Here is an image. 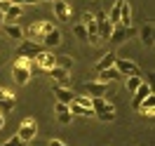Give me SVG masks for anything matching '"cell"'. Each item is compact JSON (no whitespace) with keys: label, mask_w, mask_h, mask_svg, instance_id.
Wrapping results in <instances>:
<instances>
[{"label":"cell","mask_w":155,"mask_h":146,"mask_svg":"<svg viewBox=\"0 0 155 146\" xmlns=\"http://www.w3.org/2000/svg\"><path fill=\"white\" fill-rule=\"evenodd\" d=\"M17 106V97H14V92L7 87H0V113L5 116V113H12Z\"/></svg>","instance_id":"obj_6"},{"label":"cell","mask_w":155,"mask_h":146,"mask_svg":"<svg viewBox=\"0 0 155 146\" xmlns=\"http://www.w3.org/2000/svg\"><path fill=\"white\" fill-rule=\"evenodd\" d=\"M2 24H5V17H2V14H0V29H2Z\"/></svg>","instance_id":"obj_37"},{"label":"cell","mask_w":155,"mask_h":146,"mask_svg":"<svg viewBox=\"0 0 155 146\" xmlns=\"http://www.w3.org/2000/svg\"><path fill=\"white\" fill-rule=\"evenodd\" d=\"M47 146H66V141H61V139H52Z\"/></svg>","instance_id":"obj_35"},{"label":"cell","mask_w":155,"mask_h":146,"mask_svg":"<svg viewBox=\"0 0 155 146\" xmlns=\"http://www.w3.org/2000/svg\"><path fill=\"white\" fill-rule=\"evenodd\" d=\"M117 78H120V73H117L115 66L106 68V71H99V83H104V85H108V83H115Z\"/></svg>","instance_id":"obj_21"},{"label":"cell","mask_w":155,"mask_h":146,"mask_svg":"<svg viewBox=\"0 0 155 146\" xmlns=\"http://www.w3.org/2000/svg\"><path fill=\"white\" fill-rule=\"evenodd\" d=\"M12 5H21V7H24V5H38L40 0H10Z\"/></svg>","instance_id":"obj_33"},{"label":"cell","mask_w":155,"mask_h":146,"mask_svg":"<svg viewBox=\"0 0 155 146\" xmlns=\"http://www.w3.org/2000/svg\"><path fill=\"white\" fill-rule=\"evenodd\" d=\"M42 45L40 42H35V40H28V38H24L19 40V47H17V57H26V59H35L42 52Z\"/></svg>","instance_id":"obj_3"},{"label":"cell","mask_w":155,"mask_h":146,"mask_svg":"<svg viewBox=\"0 0 155 146\" xmlns=\"http://www.w3.org/2000/svg\"><path fill=\"white\" fill-rule=\"evenodd\" d=\"M54 29H57V26H54L52 21H33L28 29L24 31V36H28V40H35V42H38V40H42L49 31H54Z\"/></svg>","instance_id":"obj_1"},{"label":"cell","mask_w":155,"mask_h":146,"mask_svg":"<svg viewBox=\"0 0 155 146\" xmlns=\"http://www.w3.org/2000/svg\"><path fill=\"white\" fill-rule=\"evenodd\" d=\"M52 92H54V97H57L59 104H71V101H73V97H75V94H73L68 87H61V85H57V83L52 85Z\"/></svg>","instance_id":"obj_13"},{"label":"cell","mask_w":155,"mask_h":146,"mask_svg":"<svg viewBox=\"0 0 155 146\" xmlns=\"http://www.w3.org/2000/svg\"><path fill=\"white\" fill-rule=\"evenodd\" d=\"M117 26H132V7H129L127 0H122V5H120V21H117Z\"/></svg>","instance_id":"obj_20"},{"label":"cell","mask_w":155,"mask_h":146,"mask_svg":"<svg viewBox=\"0 0 155 146\" xmlns=\"http://www.w3.org/2000/svg\"><path fill=\"white\" fill-rule=\"evenodd\" d=\"M35 134H38V123H35V118H24L19 125V132H17V137H19L24 144H28V141H33L35 139Z\"/></svg>","instance_id":"obj_2"},{"label":"cell","mask_w":155,"mask_h":146,"mask_svg":"<svg viewBox=\"0 0 155 146\" xmlns=\"http://www.w3.org/2000/svg\"><path fill=\"white\" fill-rule=\"evenodd\" d=\"M150 94H153V87H150V85H148V83L143 80V83L139 85V90H136L134 94H132V108L136 111V108L141 106V101H143L146 97H150Z\"/></svg>","instance_id":"obj_8"},{"label":"cell","mask_w":155,"mask_h":146,"mask_svg":"<svg viewBox=\"0 0 155 146\" xmlns=\"http://www.w3.org/2000/svg\"><path fill=\"white\" fill-rule=\"evenodd\" d=\"M2 127H5V116L0 113V130H2Z\"/></svg>","instance_id":"obj_36"},{"label":"cell","mask_w":155,"mask_h":146,"mask_svg":"<svg viewBox=\"0 0 155 146\" xmlns=\"http://www.w3.org/2000/svg\"><path fill=\"white\" fill-rule=\"evenodd\" d=\"M141 83H143V78H141V76H129L125 85H127V90H129V92L134 94L136 90H139V85H141Z\"/></svg>","instance_id":"obj_27"},{"label":"cell","mask_w":155,"mask_h":146,"mask_svg":"<svg viewBox=\"0 0 155 146\" xmlns=\"http://www.w3.org/2000/svg\"><path fill=\"white\" fill-rule=\"evenodd\" d=\"M68 111H71V116L73 118H94V111H92V108H82V106H78V104H73V101H71V104H68Z\"/></svg>","instance_id":"obj_23"},{"label":"cell","mask_w":155,"mask_h":146,"mask_svg":"<svg viewBox=\"0 0 155 146\" xmlns=\"http://www.w3.org/2000/svg\"><path fill=\"white\" fill-rule=\"evenodd\" d=\"M2 146H24V141H21L19 137L14 134V137H10V139H7V141H5Z\"/></svg>","instance_id":"obj_32"},{"label":"cell","mask_w":155,"mask_h":146,"mask_svg":"<svg viewBox=\"0 0 155 146\" xmlns=\"http://www.w3.org/2000/svg\"><path fill=\"white\" fill-rule=\"evenodd\" d=\"M136 36V31H134V26H120V29H113V33H110V42H115V45H122V42H127L129 38H134Z\"/></svg>","instance_id":"obj_7"},{"label":"cell","mask_w":155,"mask_h":146,"mask_svg":"<svg viewBox=\"0 0 155 146\" xmlns=\"http://www.w3.org/2000/svg\"><path fill=\"white\" fill-rule=\"evenodd\" d=\"M97 120H101V123H113V120H115V111H106V113H97Z\"/></svg>","instance_id":"obj_31"},{"label":"cell","mask_w":155,"mask_h":146,"mask_svg":"<svg viewBox=\"0 0 155 146\" xmlns=\"http://www.w3.org/2000/svg\"><path fill=\"white\" fill-rule=\"evenodd\" d=\"M66 2H68V0H66Z\"/></svg>","instance_id":"obj_39"},{"label":"cell","mask_w":155,"mask_h":146,"mask_svg":"<svg viewBox=\"0 0 155 146\" xmlns=\"http://www.w3.org/2000/svg\"><path fill=\"white\" fill-rule=\"evenodd\" d=\"M54 113H57V120L61 123V125H71V120H73V116H71V111H68V104H59L54 106Z\"/></svg>","instance_id":"obj_17"},{"label":"cell","mask_w":155,"mask_h":146,"mask_svg":"<svg viewBox=\"0 0 155 146\" xmlns=\"http://www.w3.org/2000/svg\"><path fill=\"white\" fill-rule=\"evenodd\" d=\"M45 49H54V47H59L61 45V33H59V29H54V31H49L47 36L42 38V42H40Z\"/></svg>","instance_id":"obj_14"},{"label":"cell","mask_w":155,"mask_h":146,"mask_svg":"<svg viewBox=\"0 0 155 146\" xmlns=\"http://www.w3.org/2000/svg\"><path fill=\"white\" fill-rule=\"evenodd\" d=\"M106 87L108 85H104V83H94V80H92V83H85V94H87L89 99H94V97H104V94H106Z\"/></svg>","instance_id":"obj_11"},{"label":"cell","mask_w":155,"mask_h":146,"mask_svg":"<svg viewBox=\"0 0 155 146\" xmlns=\"http://www.w3.org/2000/svg\"><path fill=\"white\" fill-rule=\"evenodd\" d=\"M73 104H78V106H82V108H92V99H89L87 94H75V97H73Z\"/></svg>","instance_id":"obj_28"},{"label":"cell","mask_w":155,"mask_h":146,"mask_svg":"<svg viewBox=\"0 0 155 146\" xmlns=\"http://www.w3.org/2000/svg\"><path fill=\"white\" fill-rule=\"evenodd\" d=\"M2 31L10 36L12 40H24V29H21V24H2Z\"/></svg>","instance_id":"obj_18"},{"label":"cell","mask_w":155,"mask_h":146,"mask_svg":"<svg viewBox=\"0 0 155 146\" xmlns=\"http://www.w3.org/2000/svg\"><path fill=\"white\" fill-rule=\"evenodd\" d=\"M40 2H54V0H40Z\"/></svg>","instance_id":"obj_38"},{"label":"cell","mask_w":155,"mask_h":146,"mask_svg":"<svg viewBox=\"0 0 155 146\" xmlns=\"http://www.w3.org/2000/svg\"><path fill=\"white\" fill-rule=\"evenodd\" d=\"M139 113H143V116H148V118H153L155 116V94H150V97H146L143 101H141V106L136 108Z\"/></svg>","instance_id":"obj_19"},{"label":"cell","mask_w":155,"mask_h":146,"mask_svg":"<svg viewBox=\"0 0 155 146\" xmlns=\"http://www.w3.org/2000/svg\"><path fill=\"white\" fill-rule=\"evenodd\" d=\"M73 36H75L78 40H85V42H87V31H85V24H75V26H73Z\"/></svg>","instance_id":"obj_30"},{"label":"cell","mask_w":155,"mask_h":146,"mask_svg":"<svg viewBox=\"0 0 155 146\" xmlns=\"http://www.w3.org/2000/svg\"><path fill=\"white\" fill-rule=\"evenodd\" d=\"M12 2L10 0H0V14H5V12H7V7H10Z\"/></svg>","instance_id":"obj_34"},{"label":"cell","mask_w":155,"mask_h":146,"mask_svg":"<svg viewBox=\"0 0 155 146\" xmlns=\"http://www.w3.org/2000/svg\"><path fill=\"white\" fill-rule=\"evenodd\" d=\"M92 111H94V116L97 113H106V111H115V106L106 101V97H94L92 99Z\"/></svg>","instance_id":"obj_15"},{"label":"cell","mask_w":155,"mask_h":146,"mask_svg":"<svg viewBox=\"0 0 155 146\" xmlns=\"http://www.w3.org/2000/svg\"><path fill=\"white\" fill-rule=\"evenodd\" d=\"M120 5H122V0H117L115 5L110 7V12L106 14V17H108V21L113 24V29H115V26H117V21H120Z\"/></svg>","instance_id":"obj_26"},{"label":"cell","mask_w":155,"mask_h":146,"mask_svg":"<svg viewBox=\"0 0 155 146\" xmlns=\"http://www.w3.org/2000/svg\"><path fill=\"white\" fill-rule=\"evenodd\" d=\"M49 76H52V80L57 83V85H61V87H71V71H64V68H52V71H47Z\"/></svg>","instance_id":"obj_10"},{"label":"cell","mask_w":155,"mask_h":146,"mask_svg":"<svg viewBox=\"0 0 155 146\" xmlns=\"http://www.w3.org/2000/svg\"><path fill=\"white\" fill-rule=\"evenodd\" d=\"M52 7H54V17H57L59 21H68L71 19V7H68L66 0H54Z\"/></svg>","instance_id":"obj_12"},{"label":"cell","mask_w":155,"mask_h":146,"mask_svg":"<svg viewBox=\"0 0 155 146\" xmlns=\"http://www.w3.org/2000/svg\"><path fill=\"white\" fill-rule=\"evenodd\" d=\"M33 64H35V71L47 73V71H52V68L57 66V54H54V52H49V49H42L38 57L33 59Z\"/></svg>","instance_id":"obj_4"},{"label":"cell","mask_w":155,"mask_h":146,"mask_svg":"<svg viewBox=\"0 0 155 146\" xmlns=\"http://www.w3.org/2000/svg\"><path fill=\"white\" fill-rule=\"evenodd\" d=\"M73 57L71 54H57V68H64V71H71L73 68Z\"/></svg>","instance_id":"obj_25"},{"label":"cell","mask_w":155,"mask_h":146,"mask_svg":"<svg viewBox=\"0 0 155 146\" xmlns=\"http://www.w3.org/2000/svg\"><path fill=\"white\" fill-rule=\"evenodd\" d=\"M136 33H139L141 42H143V47H153V42H155V29H153V21H146L143 26H141V31H136Z\"/></svg>","instance_id":"obj_9"},{"label":"cell","mask_w":155,"mask_h":146,"mask_svg":"<svg viewBox=\"0 0 155 146\" xmlns=\"http://www.w3.org/2000/svg\"><path fill=\"white\" fill-rule=\"evenodd\" d=\"M14 66H19V68H28V71H35V64H33V59H26V57H17Z\"/></svg>","instance_id":"obj_29"},{"label":"cell","mask_w":155,"mask_h":146,"mask_svg":"<svg viewBox=\"0 0 155 146\" xmlns=\"http://www.w3.org/2000/svg\"><path fill=\"white\" fill-rule=\"evenodd\" d=\"M21 14H24V7H21V5H10V7H7V12H5L2 17H5V24H14Z\"/></svg>","instance_id":"obj_22"},{"label":"cell","mask_w":155,"mask_h":146,"mask_svg":"<svg viewBox=\"0 0 155 146\" xmlns=\"http://www.w3.org/2000/svg\"><path fill=\"white\" fill-rule=\"evenodd\" d=\"M31 76H33V71H28V68L12 66V78H14V83H17V85H26V83L31 80Z\"/></svg>","instance_id":"obj_16"},{"label":"cell","mask_w":155,"mask_h":146,"mask_svg":"<svg viewBox=\"0 0 155 146\" xmlns=\"http://www.w3.org/2000/svg\"><path fill=\"white\" fill-rule=\"evenodd\" d=\"M115 68L120 76H141V66L136 64V61H132V59H115Z\"/></svg>","instance_id":"obj_5"},{"label":"cell","mask_w":155,"mask_h":146,"mask_svg":"<svg viewBox=\"0 0 155 146\" xmlns=\"http://www.w3.org/2000/svg\"><path fill=\"white\" fill-rule=\"evenodd\" d=\"M115 52H106L104 57L97 61V71H106V68H110V66H115Z\"/></svg>","instance_id":"obj_24"}]
</instances>
